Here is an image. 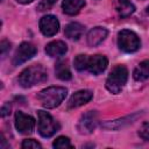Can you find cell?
Listing matches in <instances>:
<instances>
[{
    "mask_svg": "<svg viewBox=\"0 0 149 149\" xmlns=\"http://www.w3.org/2000/svg\"><path fill=\"white\" fill-rule=\"evenodd\" d=\"M47 79H48L47 70L41 64H34V65L26 68L19 74L17 81L22 87L28 88V87H31L36 84L43 83Z\"/></svg>",
    "mask_w": 149,
    "mask_h": 149,
    "instance_id": "6da1fadb",
    "label": "cell"
},
{
    "mask_svg": "<svg viewBox=\"0 0 149 149\" xmlns=\"http://www.w3.org/2000/svg\"><path fill=\"white\" fill-rule=\"evenodd\" d=\"M68 94V90L62 86H50L42 90L37 94V99L44 108H55L61 105V102L65 99Z\"/></svg>",
    "mask_w": 149,
    "mask_h": 149,
    "instance_id": "7a4b0ae2",
    "label": "cell"
},
{
    "mask_svg": "<svg viewBox=\"0 0 149 149\" xmlns=\"http://www.w3.org/2000/svg\"><path fill=\"white\" fill-rule=\"evenodd\" d=\"M128 79V70L125 65H115L107 79H106V88L113 93V94H118L120 93V91L123 88L125 84L127 83Z\"/></svg>",
    "mask_w": 149,
    "mask_h": 149,
    "instance_id": "3957f363",
    "label": "cell"
},
{
    "mask_svg": "<svg viewBox=\"0 0 149 149\" xmlns=\"http://www.w3.org/2000/svg\"><path fill=\"white\" fill-rule=\"evenodd\" d=\"M118 47L123 52H135L141 47L140 37L136 33L129 29H122L118 34Z\"/></svg>",
    "mask_w": 149,
    "mask_h": 149,
    "instance_id": "277c9868",
    "label": "cell"
},
{
    "mask_svg": "<svg viewBox=\"0 0 149 149\" xmlns=\"http://www.w3.org/2000/svg\"><path fill=\"white\" fill-rule=\"evenodd\" d=\"M37 129L42 137H51L59 129V123L44 111H37Z\"/></svg>",
    "mask_w": 149,
    "mask_h": 149,
    "instance_id": "5b68a950",
    "label": "cell"
},
{
    "mask_svg": "<svg viewBox=\"0 0 149 149\" xmlns=\"http://www.w3.org/2000/svg\"><path fill=\"white\" fill-rule=\"evenodd\" d=\"M36 52H37V49L35 45H33L31 43H28V42H22L13 56V61H12L13 65L17 66V65L23 64L24 62L33 58L36 55Z\"/></svg>",
    "mask_w": 149,
    "mask_h": 149,
    "instance_id": "8992f818",
    "label": "cell"
},
{
    "mask_svg": "<svg viewBox=\"0 0 149 149\" xmlns=\"http://www.w3.org/2000/svg\"><path fill=\"white\" fill-rule=\"evenodd\" d=\"M98 126V113L95 111H90L81 115L78 122V130L80 134H91Z\"/></svg>",
    "mask_w": 149,
    "mask_h": 149,
    "instance_id": "52a82bcc",
    "label": "cell"
},
{
    "mask_svg": "<svg viewBox=\"0 0 149 149\" xmlns=\"http://www.w3.org/2000/svg\"><path fill=\"white\" fill-rule=\"evenodd\" d=\"M35 120L33 116L24 114L20 111L15 113V128L21 134H30L34 130Z\"/></svg>",
    "mask_w": 149,
    "mask_h": 149,
    "instance_id": "ba28073f",
    "label": "cell"
},
{
    "mask_svg": "<svg viewBox=\"0 0 149 149\" xmlns=\"http://www.w3.org/2000/svg\"><path fill=\"white\" fill-rule=\"evenodd\" d=\"M40 30L44 36H54L59 30V22L55 15H45L40 20Z\"/></svg>",
    "mask_w": 149,
    "mask_h": 149,
    "instance_id": "9c48e42d",
    "label": "cell"
},
{
    "mask_svg": "<svg viewBox=\"0 0 149 149\" xmlns=\"http://www.w3.org/2000/svg\"><path fill=\"white\" fill-rule=\"evenodd\" d=\"M108 65V59L104 55H94L88 57L87 70L93 74L102 73Z\"/></svg>",
    "mask_w": 149,
    "mask_h": 149,
    "instance_id": "30bf717a",
    "label": "cell"
},
{
    "mask_svg": "<svg viewBox=\"0 0 149 149\" xmlns=\"http://www.w3.org/2000/svg\"><path fill=\"white\" fill-rule=\"evenodd\" d=\"M92 97H93V92L90 91V90H80V91H77L69 99L68 106H69V108H76V107L83 106V105L87 104L92 99Z\"/></svg>",
    "mask_w": 149,
    "mask_h": 149,
    "instance_id": "8fae6325",
    "label": "cell"
},
{
    "mask_svg": "<svg viewBox=\"0 0 149 149\" xmlns=\"http://www.w3.org/2000/svg\"><path fill=\"white\" fill-rule=\"evenodd\" d=\"M108 35V31L104 27H94L87 34V44L90 47L99 45Z\"/></svg>",
    "mask_w": 149,
    "mask_h": 149,
    "instance_id": "7c38bea8",
    "label": "cell"
},
{
    "mask_svg": "<svg viewBox=\"0 0 149 149\" xmlns=\"http://www.w3.org/2000/svg\"><path fill=\"white\" fill-rule=\"evenodd\" d=\"M68 51V45L63 41H52L45 45V54L50 57L64 56Z\"/></svg>",
    "mask_w": 149,
    "mask_h": 149,
    "instance_id": "4fadbf2b",
    "label": "cell"
},
{
    "mask_svg": "<svg viewBox=\"0 0 149 149\" xmlns=\"http://www.w3.org/2000/svg\"><path fill=\"white\" fill-rule=\"evenodd\" d=\"M140 115V113H135V114H132V115H128V116H125V118H121V119H118V120H113V121H107L105 123H102V127L105 129H112V130H116V129H120L132 122H134V120Z\"/></svg>",
    "mask_w": 149,
    "mask_h": 149,
    "instance_id": "5bb4252c",
    "label": "cell"
},
{
    "mask_svg": "<svg viewBox=\"0 0 149 149\" xmlns=\"http://www.w3.org/2000/svg\"><path fill=\"white\" fill-rule=\"evenodd\" d=\"M85 6V0H63L62 8L68 15H76Z\"/></svg>",
    "mask_w": 149,
    "mask_h": 149,
    "instance_id": "9a60e30c",
    "label": "cell"
},
{
    "mask_svg": "<svg viewBox=\"0 0 149 149\" xmlns=\"http://www.w3.org/2000/svg\"><path fill=\"white\" fill-rule=\"evenodd\" d=\"M115 9L120 17H127L135 12V6L130 0H115Z\"/></svg>",
    "mask_w": 149,
    "mask_h": 149,
    "instance_id": "2e32d148",
    "label": "cell"
},
{
    "mask_svg": "<svg viewBox=\"0 0 149 149\" xmlns=\"http://www.w3.org/2000/svg\"><path fill=\"white\" fill-rule=\"evenodd\" d=\"M84 33V26L78 23V22H71L66 24L64 29V34L68 38L71 40H79Z\"/></svg>",
    "mask_w": 149,
    "mask_h": 149,
    "instance_id": "e0dca14e",
    "label": "cell"
},
{
    "mask_svg": "<svg viewBox=\"0 0 149 149\" xmlns=\"http://www.w3.org/2000/svg\"><path fill=\"white\" fill-rule=\"evenodd\" d=\"M133 77L137 81H142L149 78V59L142 61L133 71Z\"/></svg>",
    "mask_w": 149,
    "mask_h": 149,
    "instance_id": "ac0fdd59",
    "label": "cell"
},
{
    "mask_svg": "<svg viewBox=\"0 0 149 149\" xmlns=\"http://www.w3.org/2000/svg\"><path fill=\"white\" fill-rule=\"evenodd\" d=\"M55 72H56V76L61 80H70L71 77H72L71 71H70V69L68 66V63L64 62V61L57 62L56 68H55Z\"/></svg>",
    "mask_w": 149,
    "mask_h": 149,
    "instance_id": "d6986e66",
    "label": "cell"
},
{
    "mask_svg": "<svg viewBox=\"0 0 149 149\" xmlns=\"http://www.w3.org/2000/svg\"><path fill=\"white\" fill-rule=\"evenodd\" d=\"M87 63H88V56L87 55H77L76 58L73 59V65L76 70L78 71H84L87 70Z\"/></svg>",
    "mask_w": 149,
    "mask_h": 149,
    "instance_id": "ffe728a7",
    "label": "cell"
},
{
    "mask_svg": "<svg viewBox=\"0 0 149 149\" xmlns=\"http://www.w3.org/2000/svg\"><path fill=\"white\" fill-rule=\"evenodd\" d=\"M52 146H54V148H58V149H66V148H70L71 149V148H73L72 144H71V142H70V139L66 137V136H59V137H57L54 141Z\"/></svg>",
    "mask_w": 149,
    "mask_h": 149,
    "instance_id": "44dd1931",
    "label": "cell"
},
{
    "mask_svg": "<svg viewBox=\"0 0 149 149\" xmlns=\"http://www.w3.org/2000/svg\"><path fill=\"white\" fill-rule=\"evenodd\" d=\"M21 147H22L23 149H41V148H42V146H41L37 141H35L34 139L23 140Z\"/></svg>",
    "mask_w": 149,
    "mask_h": 149,
    "instance_id": "7402d4cb",
    "label": "cell"
},
{
    "mask_svg": "<svg viewBox=\"0 0 149 149\" xmlns=\"http://www.w3.org/2000/svg\"><path fill=\"white\" fill-rule=\"evenodd\" d=\"M56 2H57V0H41L37 5V9L41 10V12L49 10Z\"/></svg>",
    "mask_w": 149,
    "mask_h": 149,
    "instance_id": "603a6c76",
    "label": "cell"
},
{
    "mask_svg": "<svg viewBox=\"0 0 149 149\" xmlns=\"http://www.w3.org/2000/svg\"><path fill=\"white\" fill-rule=\"evenodd\" d=\"M139 136L144 141H149V122H143L139 129Z\"/></svg>",
    "mask_w": 149,
    "mask_h": 149,
    "instance_id": "cb8c5ba5",
    "label": "cell"
},
{
    "mask_svg": "<svg viewBox=\"0 0 149 149\" xmlns=\"http://www.w3.org/2000/svg\"><path fill=\"white\" fill-rule=\"evenodd\" d=\"M0 49H1V55H2V57H5V55L7 54V51L10 49V43H9L8 41H6V40L1 41V43H0Z\"/></svg>",
    "mask_w": 149,
    "mask_h": 149,
    "instance_id": "d4e9b609",
    "label": "cell"
},
{
    "mask_svg": "<svg viewBox=\"0 0 149 149\" xmlns=\"http://www.w3.org/2000/svg\"><path fill=\"white\" fill-rule=\"evenodd\" d=\"M9 113H10V104L9 102H6L1 107V116L5 118V116L9 115Z\"/></svg>",
    "mask_w": 149,
    "mask_h": 149,
    "instance_id": "484cf974",
    "label": "cell"
},
{
    "mask_svg": "<svg viewBox=\"0 0 149 149\" xmlns=\"http://www.w3.org/2000/svg\"><path fill=\"white\" fill-rule=\"evenodd\" d=\"M8 147H9V146L6 143V139H5L3 135L1 134V144H0V148H1V149H5V148H8Z\"/></svg>",
    "mask_w": 149,
    "mask_h": 149,
    "instance_id": "4316f807",
    "label": "cell"
},
{
    "mask_svg": "<svg viewBox=\"0 0 149 149\" xmlns=\"http://www.w3.org/2000/svg\"><path fill=\"white\" fill-rule=\"evenodd\" d=\"M19 3H22V5H27V3H30V2H33L34 0H16Z\"/></svg>",
    "mask_w": 149,
    "mask_h": 149,
    "instance_id": "83f0119b",
    "label": "cell"
},
{
    "mask_svg": "<svg viewBox=\"0 0 149 149\" xmlns=\"http://www.w3.org/2000/svg\"><path fill=\"white\" fill-rule=\"evenodd\" d=\"M146 13H147V14H149V7H147V9H146Z\"/></svg>",
    "mask_w": 149,
    "mask_h": 149,
    "instance_id": "f1b7e54d",
    "label": "cell"
}]
</instances>
